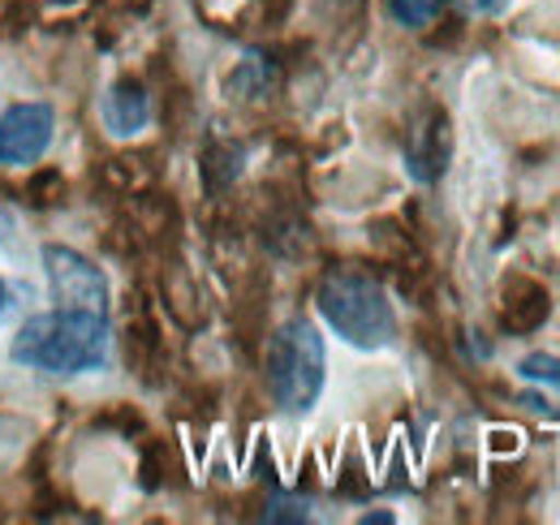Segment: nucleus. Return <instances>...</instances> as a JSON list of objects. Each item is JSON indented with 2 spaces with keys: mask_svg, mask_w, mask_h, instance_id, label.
<instances>
[{
  "mask_svg": "<svg viewBox=\"0 0 560 525\" xmlns=\"http://www.w3.org/2000/svg\"><path fill=\"white\" fill-rule=\"evenodd\" d=\"M108 340L113 324L108 315H86V311H48L26 319L13 336V362L44 371V375H82L100 371L108 362Z\"/></svg>",
  "mask_w": 560,
  "mask_h": 525,
  "instance_id": "1",
  "label": "nucleus"
},
{
  "mask_svg": "<svg viewBox=\"0 0 560 525\" xmlns=\"http://www.w3.org/2000/svg\"><path fill=\"white\" fill-rule=\"evenodd\" d=\"M315 306L328 319V328L341 340H350L353 349H384L397 336L393 302L380 289V280L366 271H353V267L328 271L315 293Z\"/></svg>",
  "mask_w": 560,
  "mask_h": 525,
  "instance_id": "2",
  "label": "nucleus"
},
{
  "mask_svg": "<svg viewBox=\"0 0 560 525\" xmlns=\"http://www.w3.org/2000/svg\"><path fill=\"white\" fill-rule=\"evenodd\" d=\"M324 336L306 319L280 324L268 340V393L284 413H306L324 393Z\"/></svg>",
  "mask_w": 560,
  "mask_h": 525,
  "instance_id": "3",
  "label": "nucleus"
},
{
  "mask_svg": "<svg viewBox=\"0 0 560 525\" xmlns=\"http://www.w3.org/2000/svg\"><path fill=\"white\" fill-rule=\"evenodd\" d=\"M44 271L61 311L108 315V280L91 259H82L70 246H44Z\"/></svg>",
  "mask_w": 560,
  "mask_h": 525,
  "instance_id": "4",
  "label": "nucleus"
},
{
  "mask_svg": "<svg viewBox=\"0 0 560 525\" xmlns=\"http://www.w3.org/2000/svg\"><path fill=\"white\" fill-rule=\"evenodd\" d=\"M57 133V113L48 104H13L0 113V164H35Z\"/></svg>",
  "mask_w": 560,
  "mask_h": 525,
  "instance_id": "5",
  "label": "nucleus"
},
{
  "mask_svg": "<svg viewBox=\"0 0 560 525\" xmlns=\"http://www.w3.org/2000/svg\"><path fill=\"white\" fill-rule=\"evenodd\" d=\"M448 155H453V130H448V117L440 108H431L419 126L410 130V142H406V168L410 177L431 186L444 177L448 168Z\"/></svg>",
  "mask_w": 560,
  "mask_h": 525,
  "instance_id": "6",
  "label": "nucleus"
},
{
  "mask_svg": "<svg viewBox=\"0 0 560 525\" xmlns=\"http://www.w3.org/2000/svg\"><path fill=\"white\" fill-rule=\"evenodd\" d=\"M552 315V298L544 284L517 276L504 284V306H500V324L509 331H535L544 319Z\"/></svg>",
  "mask_w": 560,
  "mask_h": 525,
  "instance_id": "7",
  "label": "nucleus"
},
{
  "mask_svg": "<svg viewBox=\"0 0 560 525\" xmlns=\"http://www.w3.org/2000/svg\"><path fill=\"white\" fill-rule=\"evenodd\" d=\"M147 117H151V104H147L139 82H117L104 95V126L113 133H139Z\"/></svg>",
  "mask_w": 560,
  "mask_h": 525,
  "instance_id": "8",
  "label": "nucleus"
},
{
  "mask_svg": "<svg viewBox=\"0 0 560 525\" xmlns=\"http://www.w3.org/2000/svg\"><path fill=\"white\" fill-rule=\"evenodd\" d=\"M388 13H393L401 26L419 31V26H431V22L444 13V0H388Z\"/></svg>",
  "mask_w": 560,
  "mask_h": 525,
  "instance_id": "9",
  "label": "nucleus"
},
{
  "mask_svg": "<svg viewBox=\"0 0 560 525\" xmlns=\"http://www.w3.org/2000/svg\"><path fill=\"white\" fill-rule=\"evenodd\" d=\"M517 375L522 380H535V384H548V388H560V358H552V353H530V358H522Z\"/></svg>",
  "mask_w": 560,
  "mask_h": 525,
  "instance_id": "10",
  "label": "nucleus"
},
{
  "mask_svg": "<svg viewBox=\"0 0 560 525\" xmlns=\"http://www.w3.org/2000/svg\"><path fill=\"white\" fill-rule=\"evenodd\" d=\"M306 517L311 513L302 500H272V509H268V522H306Z\"/></svg>",
  "mask_w": 560,
  "mask_h": 525,
  "instance_id": "11",
  "label": "nucleus"
},
{
  "mask_svg": "<svg viewBox=\"0 0 560 525\" xmlns=\"http://www.w3.org/2000/svg\"><path fill=\"white\" fill-rule=\"evenodd\" d=\"M479 13H495V9H504V0H470Z\"/></svg>",
  "mask_w": 560,
  "mask_h": 525,
  "instance_id": "12",
  "label": "nucleus"
},
{
  "mask_svg": "<svg viewBox=\"0 0 560 525\" xmlns=\"http://www.w3.org/2000/svg\"><path fill=\"white\" fill-rule=\"evenodd\" d=\"M362 522H366V525H375V522H380V525H388V522H393V517H388V513H366Z\"/></svg>",
  "mask_w": 560,
  "mask_h": 525,
  "instance_id": "13",
  "label": "nucleus"
},
{
  "mask_svg": "<svg viewBox=\"0 0 560 525\" xmlns=\"http://www.w3.org/2000/svg\"><path fill=\"white\" fill-rule=\"evenodd\" d=\"M4 302H9V289H4V280H0V315H4Z\"/></svg>",
  "mask_w": 560,
  "mask_h": 525,
  "instance_id": "14",
  "label": "nucleus"
},
{
  "mask_svg": "<svg viewBox=\"0 0 560 525\" xmlns=\"http://www.w3.org/2000/svg\"><path fill=\"white\" fill-rule=\"evenodd\" d=\"M4 233H9V215L0 211V242H4Z\"/></svg>",
  "mask_w": 560,
  "mask_h": 525,
  "instance_id": "15",
  "label": "nucleus"
}]
</instances>
